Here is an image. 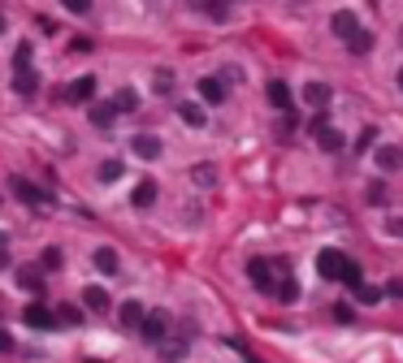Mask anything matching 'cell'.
<instances>
[{"mask_svg":"<svg viewBox=\"0 0 403 363\" xmlns=\"http://www.w3.org/2000/svg\"><path fill=\"white\" fill-rule=\"evenodd\" d=\"M278 130H282V139H291V135H295V130H299V117H291V113H286Z\"/></svg>","mask_w":403,"mask_h":363,"instance_id":"8d00e7d4","label":"cell"},{"mask_svg":"<svg viewBox=\"0 0 403 363\" xmlns=\"http://www.w3.org/2000/svg\"><path fill=\"white\" fill-rule=\"evenodd\" d=\"M265 95H269V104H273V109H282V113H286L291 104H295V95H291V87L282 83V78H273V83H269V91H265Z\"/></svg>","mask_w":403,"mask_h":363,"instance_id":"4fadbf2b","label":"cell"},{"mask_svg":"<svg viewBox=\"0 0 403 363\" xmlns=\"http://www.w3.org/2000/svg\"><path fill=\"white\" fill-rule=\"evenodd\" d=\"M209 18H217V22H225V18H230V0H209Z\"/></svg>","mask_w":403,"mask_h":363,"instance_id":"4dcf8cb0","label":"cell"},{"mask_svg":"<svg viewBox=\"0 0 403 363\" xmlns=\"http://www.w3.org/2000/svg\"><path fill=\"white\" fill-rule=\"evenodd\" d=\"M117 316H121V324H126V329H139L147 311H143V303H139V299H131V303H121V311H117Z\"/></svg>","mask_w":403,"mask_h":363,"instance_id":"e0dca14e","label":"cell"},{"mask_svg":"<svg viewBox=\"0 0 403 363\" xmlns=\"http://www.w3.org/2000/svg\"><path fill=\"white\" fill-rule=\"evenodd\" d=\"M399 91H403V65H399Z\"/></svg>","mask_w":403,"mask_h":363,"instance_id":"7bdbcfd3","label":"cell"},{"mask_svg":"<svg viewBox=\"0 0 403 363\" xmlns=\"http://www.w3.org/2000/svg\"><path fill=\"white\" fill-rule=\"evenodd\" d=\"M139 337H143V342H152V346H161L169 337V316H165V311H147L143 324H139Z\"/></svg>","mask_w":403,"mask_h":363,"instance_id":"7a4b0ae2","label":"cell"},{"mask_svg":"<svg viewBox=\"0 0 403 363\" xmlns=\"http://www.w3.org/2000/svg\"><path fill=\"white\" fill-rule=\"evenodd\" d=\"M61 264H65V255H61V247H48V251L39 255V268H44V273H57Z\"/></svg>","mask_w":403,"mask_h":363,"instance_id":"603a6c76","label":"cell"},{"mask_svg":"<svg viewBox=\"0 0 403 363\" xmlns=\"http://www.w3.org/2000/svg\"><path fill=\"white\" fill-rule=\"evenodd\" d=\"M131 151L139 156V160H157L165 147H161V139H157V135H135V139H131Z\"/></svg>","mask_w":403,"mask_h":363,"instance_id":"9c48e42d","label":"cell"},{"mask_svg":"<svg viewBox=\"0 0 403 363\" xmlns=\"http://www.w3.org/2000/svg\"><path fill=\"white\" fill-rule=\"evenodd\" d=\"M13 91H18V95H35V91H39V74H35L31 65H18V74H13Z\"/></svg>","mask_w":403,"mask_h":363,"instance_id":"30bf717a","label":"cell"},{"mask_svg":"<svg viewBox=\"0 0 403 363\" xmlns=\"http://www.w3.org/2000/svg\"><path fill=\"white\" fill-rule=\"evenodd\" d=\"M273 294H278V299H282V303H295V299H299V281H295V277H291V273H286V277H282V281H278V290H273Z\"/></svg>","mask_w":403,"mask_h":363,"instance_id":"cb8c5ba5","label":"cell"},{"mask_svg":"<svg viewBox=\"0 0 403 363\" xmlns=\"http://www.w3.org/2000/svg\"><path fill=\"white\" fill-rule=\"evenodd\" d=\"M247 281L256 285L260 294H273V290H278V281H273V264H269V259H251V264H247Z\"/></svg>","mask_w":403,"mask_h":363,"instance_id":"3957f363","label":"cell"},{"mask_svg":"<svg viewBox=\"0 0 403 363\" xmlns=\"http://www.w3.org/2000/svg\"><path fill=\"white\" fill-rule=\"evenodd\" d=\"M199 100H204V104H225V83H221V78H199Z\"/></svg>","mask_w":403,"mask_h":363,"instance_id":"7c38bea8","label":"cell"},{"mask_svg":"<svg viewBox=\"0 0 403 363\" xmlns=\"http://www.w3.org/2000/svg\"><path fill=\"white\" fill-rule=\"evenodd\" d=\"M91 264L105 273V277H117V273H121V259H117V251H113V247H100V251L91 255Z\"/></svg>","mask_w":403,"mask_h":363,"instance_id":"8fae6325","label":"cell"},{"mask_svg":"<svg viewBox=\"0 0 403 363\" xmlns=\"http://www.w3.org/2000/svg\"><path fill=\"white\" fill-rule=\"evenodd\" d=\"M317 273H321L325 281L364 285V273H360V264H356L351 255H343V251H321V255H317Z\"/></svg>","mask_w":403,"mask_h":363,"instance_id":"6da1fadb","label":"cell"},{"mask_svg":"<svg viewBox=\"0 0 403 363\" xmlns=\"http://www.w3.org/2000/svg\"><path fill=\"white\" fill-rule=\"evenodd\" d=\"M312 135H317V147L321 151H343V135L330 125V117H317L312 121Z\"/></svg>","mask_w":403,"mask_h":363,"instance_id":"277c9868","label":"cell"},{"mask_svg":"<svg viewBox=\"0 0 403 363\" xmlns=\"http://www.w3.org/2000/svg\"><path fill=\"white\" fill-rule=\"evenodd\" d=\"M191 177H195V186H213V182H217V169H213V165H195Z\"/></svg>","mask_w":403,"mask_h":363,"instance_id":"484cf974","label":"cell"},{"mask_svg":"<svg viewBox=\"0 0 403 363\" xmlns=\"http://www.w3.org/2000/svg\"><path fill=\"white\" fill-rule=\"evenodd\" d=\"M330 31H334L338 39H351V35H360V31H364V26H360V18H356V13H351V9H338V13L330 18Z\"/></svg>","mask_w":403,"mask_h":363,"instance_id":"8992f818","label":"cell"},{"mask_svg":"<svg viewBox=\"0 0 403 363\" xmlns=\"http://www.w3.org/2000/svg\"><path fill=\"white\" fill-rule=\"evenodd\" d=\"M70 13H91V0H61Z\"/></svg>","mask_w":403,"mask_h":363,"instance_id":"e575fe53","label":"cell"},{"mask_svg":"<svg viewBox=\"0 0 403 363\" xmlns=\"http://www.w3.org/2000/svg\"><path fill=\"white\" fill-rule=\"evenodd\" d=\"M131 203H135V207H152V203H157V182L143 177L139 186H135V195H131Z\"/></svg>","mask_w":403,"mask_h":363,"instance_id":"ac0fdd59","label":"cell"},{"mask_svg":"<svg viewBox=\"0 0 403 363\" xmlns=\"http://www.w3.org/2000/svg\"><path fill=\"white\" fill-rule=\"evenodd\" d=\"M178 117H183L187 125H195V130L209 121V117H204V109H199V104H191V100H183V104H178Z\"/></svg>","mask_w":403,"mask_h":363,"instance_id":"44dd1931","label":"cell"},{"mask_svg":"<svg viewBox=\"0 0 403 363\" xmlns=\"http://www.w3.org/2000/svg\"><path fill=\"white\" fill-rule=\"evenodd\" d=\"M152 83H157V91H161V95H169V91H173V74H169V69H157V74H152Z\"/></svg>","mask_w":403,"mask_h":363,"instance_id":"1f68e13d","label":"cell"},{"mask_svg":"<svg viewBox=\"0 0 403 363\" xmlns=\"http://www.w3.org/2000/svg\"><path fill=\"white\" fill-rule=\"evenodd\" d=\"M113 117H117L113 104H91V109H87V121H91L95 130H109V125H113Z\"/></svg>","mask_w":403,"mask_h":363,"instance_id":"2e32d148","label":"cell"},{"mask_svg":"<svg viewBox=\"0 0 403 363\" xmlns=\"http://www.w3.org/2000/svg\"><path fill=\"white\" fill-rule=\"evenodd\" d=\"M373 160H377V169H382V173H399L403 169V151L399 147H377Z\"/></svg>","mask_w":403,"mask_h":363,"instance_id":"5bb4252c","label":"cell"},{"mask_svg":"<svg viewBox=\"0 0 403 363\" xmlns=\"http://www.w3.org/2000/svg\"><path fill=\"white\" fill-rule=\"evenodd\" d=\"M369 203H373V207L386 203V186H382V182H373V186H369Z\"/></svg>","mask_w":403,"mask_h":363,"instance_id":"836d02e7","label":"cell"},{"mask_svg":"<svg viewBox=\"0 0 403 363\" xmlns=\"http://www.w3.org/2000/svg\"><path fill=\"white\" fill-rule=\"evenodd\" d=\"M386 294H390V299H403V281H399V277L386 281Z\"/></svg>","mask_w":403,"mask_h":363,"instance_id":"ab89813d","label":"cell"},{"mask_svg":"<svg viewBox=\"0 0 403 363\" xmlns=\"http://www.w3.org/2000/svg\"><path fill=\"white\" fill-rule=\"evenodd\" d=\"M230 5H234V0H230Z\"/></svg>","mask_w":403,"mask_h":363,"instance_id":"f6af8a7d","label":"cell"},{"mask_svg":"<svg viewBox=\"0 0 403 363\" xmlns=\"http://www.w3.org/2000/svg\"><path fill=\"white\" fill-rule=\"evenodd\" d=\"M0 255H9V233H0Z\"/></svg>","mask_w":403,"mask_h":363,"instance_id":"b9f144b4","label":"cell"},{"mask_svg":"<svg viewBox=\"0 0 403 363\" xmlns=\"http://www.w3.org/2000/svg\"><path fill=\"white\" fill-rule=\"evenodd\" d=\"M183 350H187L183 342H161V355H165V359H178Z\"/></svg>","mask_w":403,"mask_h":363,"instance_id":"d590c367","label":"cell"},{"mask_svg":"<svg viewBox=\"0 0 403 363\" xmlns=\"http://www.w3.org/2000/svg\"><path fill=\"white\" fill-rule=\"evenodd\" d=\"M113 109H117V113H135V109H139V95H135L131 87H121V91L113 95Z\"/></svg>","mask_w":403,"mask_h":363,"instance_id":"7402d4cb","label":"cell"},{"mask_svg":"<svg viewBox=\"0 0 403 363\" xmlns=\"http://www.w3.org/2000/svg\"><path fill=\"white\" fill-rule=\"evenodd\" d=\"M18 65H31V43H27V39H22L18 52H13V69H18Z\"/></svg>","mask_w":403,"mask_h":363,"instance_id":"d6a6232c","label":"cell"},{"mask_svg":"<svg viewBox=\"0 0 403 363\" xmlns=\"http://www.w3.org/2000/svg\"><path fill=\"white\" fill-rule=\"evenodd\" d=\"M57 324H70V329L83 324V311H79V307H61V311H57Z\"/></svg>","mask_w":403,"mask_h":363,"instance_id":"f1b7e54d","label":"cell"},{"mask_svg":"<svg viewBox=\"0 0 403 363\" xmlns=\"http://www.w3.org/2000/svg\"><path fill=\"white\" fill-rule=\"evenodd\" d=\"M330 95H334V91L325 87V83H308V87H304V100L312 104V109H325V104H330Z\"/></svg>","mask_w":403,"mask_h":363,"instance_id":"ffe728a7","label":"cell"},{"mask_svg":"<svg viewBox=\"0 0 403 363\" xmlns=\"http://www.w3.org/2000/svg\"><path fill=\"white\" fill-rule=\"evenodd\" d=\"M9 191H13L22 203H31V207H35V203H48V199H44V191L35 186V182H27L22 173H18V177H9Z\"/></svg>","mask_w":403,"mask_h":363,"instance_id":"ba28073f","label":"cell"},{"mask_svg":"<svg viewBox=\"0 0 403 363\" xmlns=\"http://www.w3.org/2000/svg\"><path fill=\"white\" fill-rule=\"evenodd\" d=\"M91 95H95V78H91V74L74 78V83L61 91V100H70V104H91Z\"/></svg>","mask_w":403,"mask_h":363,"instance_id":"5b68a950","label":"cell"},{"mask_svg":"<svg viewBox=\"0 0 403 363\" xmlns=\"http://www.w3.org/2000/svg\"><path fill=\"white\" fill-rule=\"evenodd\" d=\"M356 299L364 307H373V303H382V290H377V285H356Z\"/></svg>","mask_w":403,"mask_h":363,"instance_id":"83f0119b","label":"cell"},{"mask_svg":"<svg viewBox=\"0 0 403 363\" xmlns=\"http://www.w3.org/2000/svg\"><path fill=\"white\" fill-rule=\"evenodd\" d=\"M35 26H39V35H57V22H53V18H39Z\"/></svg>","mask_w":403,"mask_h":363,"instance_id":"74e56055","label":"cell"},{"mask_svg":"<svg viewBox=\"0 0 403 363\" xmlns=\"http://www.w3.org/2000/svg\"><path fill=\"white\" fill-rule=\"evenodd\" d=\"M22 320H27L31 329H53L57 324V311L48 307V303H31L27 311H22Z\"/></svg>","mask_w":403,"mask_h":363,"instance_id":"52a82bcc","label":"cell"},{"mask_svg":"<svg viewBox=\"0 0 403 363\" xmlns=\"http://www.w3.org/2000/svg\"><path fill=\"white\" fill-rule=\"evenodd\" d=\"M373 147H377V125H364V130H360V139H356V151L364 156V151H373Z\"/></svg>","mask_w":403,"mask_h":363,"instance_id":"d4e9b609","label":"cell"},{"mask_svg":"<svg viewBox=\"0 0 403 363\" xmlns=\"http://www.w3.org/2000/svg\"><path fill=\"white\" fill-rule=\"evenodd\" d=\"M18 285H22V290H31L35 299L44 294V273L35 268V264H27V268H18Z\"/></svg>","mask_w":403,"mask_h":363,"instance_id":"9a60e30c","label":"cell"},{"mask_svg":"<svg viewBox=\"0 0 403 363\" xmlns=\"http://www.w3.org/2000/svg\"><path fill=\"white\" fill-rule=\"evenodd\" d=\"M121 169H126L121 160H105V165H100V182H117V177H121Z\"/></svg>","mask_w":403,"mask_h":363,"instance_id":"f546056e","label":"cell"},{"mask_svg":"<svg viewBox=\"0 0 403 363\" xmlns=\"http://www.w3.org/2000/svg\"><path fill=\"white\" fill-rule=\"evenodd\" d=\"M83 303L91 307V311H109V290H105V285H87V290H83Z\"/></svg>","mask_w":403,"mask_h":363,"instance_id":"d6986e66","label":"cell"},{"mask_svg":"<svg viewBox=\"0 0 403 363\" xmlns=\"http://www.w3.org/2000/svg\"><path fill=\"white\" fill-rule=\"evenodd\" d=\"M386 233H395V238H403V217H390V221H386Z\"/></svg>","mask_w":403,"mask_h":363,"instance_id":"f35d334b","label":"cell"},{"mask_svg":"<svg viewBox=\"0 0 403 363\" xmlns=\"http://www.w3.org/2000/svg\"><path fill=\"white\" fill-rule=\"evenodd\" d=\"M347 48L356 52V57H364V52L373 48V35H369V31H360V35H351V39H347Z\"/></svg>","mask_w":403,"mask_h":363,"instance_id":"4316f807","label":"cell"},{"mask_svg":"<svg viewBox=\"0 0 403 363\" xmlns=\"http://www.w3.org/2000/svg\"><path fill=\"white\" fill-rule=\"evenodd\" d=\"M0 350H13V337H9L5 329H0Z\"/></svg>","mask_w":403,"mask_h":363,"instance_id":"60d3db41","label":"cell"},{"mask_svg":"<svg viewBox=\"0 0 403 363\" xmlns=\"http://www.w3.org/2000/svg\"><path fill=\"white\" fill-rule=\"evenodd\" d=\"M0 31H5V9H0Z\"/></svg>","mask_w":403,"mask_h":363,"instance_id":"ee69618b","label":"cell"}]
</instances>
